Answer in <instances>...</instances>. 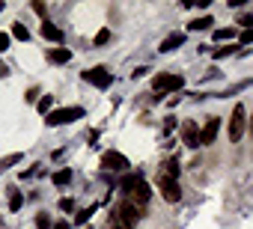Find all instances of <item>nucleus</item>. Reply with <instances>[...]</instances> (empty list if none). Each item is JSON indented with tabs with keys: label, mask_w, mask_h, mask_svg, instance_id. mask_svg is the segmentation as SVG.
<instances>
[{
	"label": "nucleus",
	"mask_w": 253,
	"mask_h": 229,
	"mask_svg": "<svg viewBox=\"0 0 253 229\" xmlns=\"http://www.w3.org/2000/svg\"><path fill=\"white\" fill-rule=\"evenodd\" d=\"M244 131H247V107L244 104H235L232 107V116H229V128H226L229 143H238L244 137Z\"/></svg>",
	"instance_id": "obj_1"
},
{
	"label": "nucleus",
	"mask_w": 253,
	"mask_h": 229,
	"mask_svg": "<svg viewBox=\"0 0 253 229\" xmlns=\"http://www.w3.org/2000/svg\"><path fill=\"white\" fill-rule=\"evenodd\" d=\"M75 119H84V107H78V104L51 110L45 122H48V128H57V125H69V122H75Z\"/></svg>",
	"instance_id": "obj_2"
},
{
	"label": "nucleus",
	"mask_w": 253,
	"mask_h": 229,
	"mask_svg": "<svg viewBox=\"0 0 253 229\" xmlns=\"http://www.w3.org/2000/svg\"><path fill=\"white\" fill-rule=\"evenodd\" d=\"M182 86H185V77H182V75L161 72V75H155V77H152V89L158 92V98H161V95H167V92H176V89H182Z\"/></svg>",
	"instance_id": "obj_3"
},
{
	"label": "nucleus",
	"mask_w": 253,
	"mask_h": 229,
	"mask_svg": "<svg viewBox=\"0 0 253 229\" xmlns=\"http://www.w3.org/2000/svg\"><path fill=\"white\" fill-rule=\"evenodd\" d=\"M81 77H84L86 83H92L95 89H107V86L113 83V75L107 72V66H92V69L81 72Z\"/></svg>",
	"instance_id": "obj_4"
},
{
	"label": "nucleus",
	"mask_w": 253,
	"mask_h": 229,
	"mask_svg": "<svg viewBox=\"0 0 253 229\" xmlns=\"http://www.w3.org/2000/svg\"><path fill=\"white\" fill-rule=\"evenodd\" d=\"M113 211H116L125 223H131V226H134L137 220H143V217H146V208H143V205H137V202H131V199H122Z\"/></svg>",
	"instance_id": "obj_5"
},
{
	"label": "nucleus",
	"mask_w": 253,
	"mask_h": 229,
	"mask_svg": "<svg viewBox=\"0 0 253 229\" xmlns=\"http://www.w3.org/2000/svg\"><path fill=\"white\" fill-rule=\"evenodd\" d=\"M125 199H131V202H137V205H149V199H152V188L143 182V179H137L131 188H128V193H125Z\"/></svg>",
	"instance_id": "obj_6"
},
{
	"label": "nucleus",
	"mask_w": 253,
	"mask_h": 229,
	"mask_svg": "<svg viewBox=\"0 0 253 229\" xmlns=\"http://www.w3.org/2000/svg\"><path fill=\"white\" fill-rule=\"evenodd\" d=\"M131 164H128V158L125 155H119V152H104L101 155V170H110V173H125Z\"/></svg>",
	"instance_id": "obj_7"
},
{
	"label": "nucleus",
	"mask_w": 253,
	"mask_h": 229,
	"mask_svg": "<svg viewBox=\"0 0 253 229\" xmlns=\"http://www.w3.org/2000/svg\"><path fill=\"white\" fill-rule=\"evenodd\" d=\"M179 137H182V143H185L188 149H200V125H197L194 119H185V122H182Z\"/></svg>",
	"instance_id": "obj_8"
},
{
	"label": "nucleus",
	"mask_w": 253,
	"mask_h": 229,
	"mask_svg": "<svg viewBox=\"0 0 253 229\" xmlns=\"http://www.w3.org/2000/svg\"><path fill=\"white\" fill-rule=\"evenodd\" d=\"M217 131H220V116H209L206 125L200 128V146H211L217 140Z\"/></svg>",
	"instance_id": "obj_9"
},
{
	"label": "nucleus",
	"mask_w": 253,
	"mask_h": 229,
	"mask_svg": "<svg viewBox=\"0 0 253 229\" xmlns=\"http://www.w3.org/2000/svg\"><path fill=\"white\" fill-rule=\"evenodd\" d=\"M179 176H182V164L176 158H167L158 167V182H179Z\"/></svg>",
	"instance_id": "obj_10"
},
{
	"label": "nucleus",
	"mask_w": 253,
	"mask_h": 229,
	"mask_svg": "<svg viewBox=\"0 0 253 229\" xmlns=\"http://www.w3.org/2000/svg\"><path fill=\"white\" fill-rule=\"evenodd\" d=\"M158 193H161L167 202H182V188H179V182H158Z\"/></svg>",
	"instance_id": "obj_11"
},
{
	"label": "nucleus",
	"mask_w": 253,
	"mask_h": 229,
	"mask_svg": "<svg viewBox=\"0 0 253 229\" xmlns=\"http://www.w3.org/2000/svg\"><path fill=\"white\" fill-rule=\"evenodd\" d=\"M182 45H185V33H170V36L161 39L158 51H161V54H170V51H176V48H182Z\"/></svg>",
	"instance_id": "obj_12"
},
{
	"label": "nucleus",
	"mask_w": 253,
	"mask_h": 229,
	"mask_svg": "<svg viewBox=\"0 0 253 229\" xmlns=\"http://www.w3.org/2000/svg\"><path fill=\"white\" fill-rule=\"evenodd\" d=\"M42 36L48 39V42H57V45H63L66 42V36H63V30L54 24V21H42Z\"/></svg>",
	"instance_id": "obj_13"
},
{
	"label": "nucleus",
	"mask_w": 253,
	"mask_h": 229,
	"mask_svg": "<svg viewBox=\"0 0 253 229\" xmlns=\"http://www.w3.org/2000/svg\"><path fill=\"white\" fill-rule=\"evenodd\" d=\"M235 36H238V27H217V30L211 33V39H214V42H226V45H229Z\"/></svg>",
	"instance_id": "obj_14"
},
{
	"label": "nucleus",
	"mask_w": 253,
	"mask_h": 229,
	"mask_svg": "<svg viewBox=\"0 0 253 229\" xmlns=\"http://www.w3.org/2000/svg\"><path fill=\"white\" fill-rule=\"evenodd\" d=\"M48 60L57 63V66H63V63L72 60V51H69V48H51V51H48Z\"/></svg>",
	"instance_id": "obj_15"
},
{
	"label": "nucleus",
	"mask_w": 253,
	"mask_h": 229,
	"mask_svg": "<svg viewBox=\"0 0 253 229\" xmlns=\"http://www.w3.org/2000/svg\"><path fill=\"white\" fill-rule=\"evenodd\" d=\"M104 226H107V229H134L131 223H125V220H122L116 211H107V220H104Z\"/></svg>",
	"instance_id": "obj_16"
},
{
	"label": "nucleus",
	"mask_w": 253,
	"mask_h": 229,
	"mask_svg": "<svg viewBox=\"0 0 253 229\" xmlns=\"http://www.w3.org/2000/svg\"><path fill=\"white\" fill-rule=\"evenodd\" d=\"M235 54H238V45H232V42H229V45H220V48L211 51L214 60H226V57H235Z\"/></svg>",
	"instance_id": "obj_17"
},
{
	"label": "nucleus",
	"mask_w": 253,
	"mask_h": 229,
	"mask_svg": "<svg viewBox=\"0 0 253 229\" xmlns=\"http://www.w3.org/2000/svg\"><path fill=\"white\" fill-rule=\"evenodd\" d=\"M214 24V18L211 15H203V18H194L191 24H188V30H194V33H200V30H209Z\"/></svg>",
	"instance_id": "obj_18"
},
{
	"label": "nucleus",
	"mask_w": 253,
	"mask_h": 229,
	"mask_svg": "<svg viewBox=\"0 0 253 229\" xmlns=\"http://www.w3.org/2000/svg\"><path fill=\"white\" fill-rule=\"evenodd\" d=\"M51 182H54L57 188H66V185L72 182V170H69V167H66V170H57V173L51 176Z\"/></svg>",
	"instance_id": "obj_19"
},
{
	"label": "nucleus",
	"mask_w": 253,
	"mask_h": 229,
	"mask_svg": "<svg viewBox=\"0 0 253 229\" xmlns=\"http://www.w3.org/2000/svg\"><path fill=\"white\" fill-rule=\"evenodd\" d=\"M15 164H21V152H12V155H6V158H0V173H6V170L15 167Z\"/></svg>",
	"instance_id": "obj_20"
},
{
	"label": "nucleus",
	"mask_w": 253,
	"mask_h": 229,
	"mask_svg": "<svg viewBox=\"0 0 253 229\" xmlns=\"http://www.w3.org/2000/svg\"><path fill=\"white\" fill-rule=\"evenodd\" d=\"M9 36H15L18 42H30V30H27L24 24H18V21L12 24V33H9Z\"/></svg>",
	"instance_id": "obj_21"
},
{
	"label": "nucleus",
	"mask_w": 253,
	"mask_h": 229,
	"mask_svg": "<svg viewBox=\"0 0 253 229\" xmlns=\"http://www.w3.org/2000/svg\"><path fill=\"white\" fill-rule=\"evenodd\" d=\"M36 107H39V113H45V116H48L51 107H54V95H42V98L36 101Z\"/></svg>",
	"instance_id": "obj_22"
},
{
	"label": "nucleus",
	"mask_w": 253,
	"mask_h": 229,
	"mask_svg": "<svg viewBox=\"0 0 253 229\" xmlns=\"http://www.w3.org/2000/svg\"><path fill=\"white\" fill-rule=\"evenodd\" d=\"M107 42H110V30H107V27H101V30L95 33V39H92V45H95V48H101V45H107Z\"/></svg>",
	"instance_id": "obj_23"
},
{
	"label": "nucleus",
	"mask_w": 253,
	"mask_h": 229,
	"mask_svg": "<svg viewBox=\"0 0 253 229\" xmlns=\"http://www.w3.org/2000/svg\"><path fill=\"white\" fill-rule=\"evenodd\" d=\"M21 202H24V196L12 188V193H9V211H18V208H21Z\"/></svg>",
	"instance_id": "obj_24"
},
{
	"label": "nucleus",
	"mask_w": 253,
	"mask_h": 229,
	"mask_svg": "<svg viewBox=\"0 0 253 229\" xmlns=\"http://www.w3.org/2000/svg\"><path fill=\"white\" fill-rule=\"evenodd\" d=\"M95 208H98V205H89V208H81V211L75 214V223H78V226H81V223H86V220H89V214H92Z\"/></svg>",
	"instance_id": "obj_25"
},
{
	"label": "nucleus",
	"mask_w": 253,
	"mask_h": 229,
	"mask_svg": "<svg viewBox=\"0 0 253 229\" xmlns=\"http://www.w3.org/2000/svg\"><path fill=\"white\" fill-rule=\"evenodd\" d=\"M36 229H54V223H51V217H48L45 211L36 214Z\"/></svg>",
	"instance_id": "obj_26"
},
{
	"label": "nucleus",
	"mask_w": 253,
	"mask_h": 229,
	"mask_svg": "<svg viewBox=\"0 0 253 229\" xmlns=\"http://www.w3.org/2000/svg\"><path fill=\"white\" fill-rule=\"evenodd\" d=\"M238 27H244V30H253V15L250 12H244V15H238V21H235Z\"/></svg>",
	"instance_id": "obj_27"
},
{
	"label": "nucleus",
	"mask_w": 253,
	"mask_h": 229,
	"mask_svg": "<svg viewBox=\"0 0 253 229\" xmlns=\"http://www.w3.org/2000/svg\"><path fill=\"white\" fill-rule=\"evenodd\" d=\"M30 6H33V12H36V15H42V18L48 15V6L42 3V0H33V3H30ZM45 21H48V18H45Z\"/></svg>",
	"instance_id": "obj_28"
},
{
	"label": "nucleus",
	"mask_w": 253,
	"mask_h": 229,
	"mask_svg": "<svg viewBox=\"0 0 253 229\" xmlns=\"http://www.w3.org/2000/svg\"><path fill=\"white\" fill-rule=\"evenodd\" d=\"M60 211H66V214H69V211H75V199H69V196H66V199H60Z\"/></svg>",
	"instance_id": "obj_29"
},
{
	"label": "nucleus",
	"mask_w": 253,
	"mask_h": 229,
	"mask_svg": "<svg viewBox=\"0 0 253 229\" xmlns=\"http://www.w3.org/2000/svg\"><path fill=\"white\" fill-rule=\"evenodd\" d=\"M9 33H0V54H3V51H9Z\"/></svg>",
	"instance_id": "obj_30"
},
{
	"label": "nucleus",
	"mask_w": 253,
	"mask_h": 229,
	"mask_svg": "<svg viewBox=\"0 0 253 229\" xmlns=\"http://www.w3.org/2000/svg\"><path fill=\"white\" fill-rule=\"evenodd\" d=\"M170 131H176V116H167L164 119V134H170Z\"/></svg>",
	"instance_id": "obj_31"
},
{
	"label": "nucleus",
	"mask_w": 253,
	"mask_h": 229,
	"mask_svg": "<svg viewBox=\"0 0 253 229\" xmlns=\"http://www.w3.org/2000/svg\"><path fill=\"white\" fill-rule=\"evenodd\" d=\"M241 45H253V30H241Z\"/></svg>",
	"instance_id": "obj_32"
},
{
	"label": "nucleus",
	"mask_w": 253,
	"mask_h": 229,
	"mask_svg": "<svg viewBox=\"0 0 253 229\" xmlns=\"http://www.w3.org/2000/svg\"><path fill=\"white\" fill-rule=\"evenodd\" d=\"M149 72H152V69H146V66H140V69H134V72H131V77H143V75H149Z\"/></svg>",
	"instance_id": "obj_33"
},
{
	"label": "nucleus",
	"mask_w": 253,
	"mask_h": 229,
	"mask_svg": "<svg viewBox=\"0 0 253 229\" xmlns=\"http://www.w3.org/2000/svg\"><path fill=\"white\" fill-rule=\"evenodd\" d=\"M54 229H72V223H69V220H57Z\"/></svg>",
	"instance_id": "obj_34"
},
{
	"label": "nucleus",
	"mask_w": 253,
	"mask_h": 229,
	"mask_svg": "<svg viewBox=\"0 0 253 229\" xmlns=\"http://www.w3.org/2000/svg\"><path fill=\"white\" fill-rule=\"evenodd\" d=\"M6 75H9V66H6V63H0V77H6Z\"/></svg>",
	"instance_id": "obj_35"
},
{
	"label": "nucleus",
	"mask_w": 253,
	"mask_h": 229,
	"mask_svg": "<svg viewBox=\"0 0 253 229\" xmlns=\"http://www.w3.org/2000/svg\"><path fill=\"white\" fill-rule=\"evenodd\" d=\"M247 131H250V137H253V116L247 119Z\"/></svg>",
	"instance_id": "obj_36"
},
{
	"label": "nucleus",
	"mask_w": 253,
	"mask_h": 229,
	"mask_svg": "<svg viewBox=\"0 0 253 229\" xmlns=\"http://www.w3.org/2000/svg\"><path fill=\"white\" fill-rule=\"evenodd\" d=\"M0 229H3V226H0Z\"/></svg>",
	"instance_id": "obj_37"
}]
</instances>
